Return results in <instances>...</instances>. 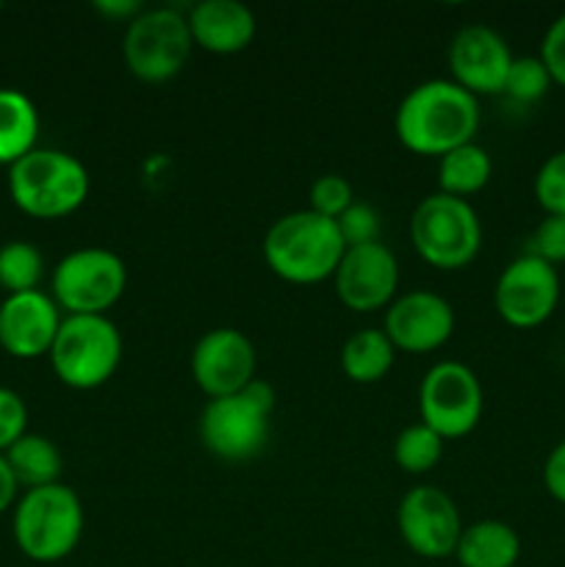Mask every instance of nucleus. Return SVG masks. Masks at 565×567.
I'll return each instance as SVG.
<instances>
[{
    "label": "nucleus",
    "mask_w": 565,
    "mask_h": 567,
    "mask_svg": "<svg viewBox=\"0 0 565 567\" xmlns=\"http://www.w3.org/2000/svg\"><path fill=\"white\" fill-rule=\"evenodd\" d=\"M382 332L397 352H438L454 332V310L438 293L410 291L388 305Z\"/></svg>",
    "instance_id": "16"
},
{
    "label": "nucleus",
    "mask_w": 565,
    "mask_h": 567,
    "mask_svg": "<svg viewBox=\"0 0 565 567\" xmlns=\"http://www.w3.org/2000/svg\"><path fill=\"white\" fill-rule=\"evenodd\" d=\"M443 437L435 435L427 424H410L399 432V437L393 441V460H397L399 468L404 474H430L443 457Z\"/></svg>",
    "instance_id": "24"
},
{
    "label": "nucleus",
    "mask_w": 565,
    "mask_h": 567,
    "mask_svg": "<svg viewBox=\"0 0 565 567\" xmlns=\"http://www.w3.org/2000/svg\"><path fill=\"white\" fill-rule=\"evenodd\" d=\"M275 404V388L258 377L242 393L210 399L199 415L203 446L225 463H247L269 441Z\"/></svg>",
    "instance_id": "4"
},
{
    "label": "nucleus",
    "mask_w": 565,
    "mask_h": 567,
    "mask_svg": "<svg viewBox=\"0 0 565 567\" xmlns=\"http://www.w3.org/2000/svg\"><path fill=\"white\" fill-rule=\"evenodd\" d=\"M410 244L432 269H465L482 249V221L469 199L430 194L410 216Z\"/></svg>",
    "instance_id": "6"
},
{
    "label": "nucleus",
    "mask_w": 565,
    "mask_h": 567,
    "mask_svg": "<svg viewBox=\"0 0 565 567\" xmlns=\"http://www.w3.org/2000/svg\"><path fill=\"white\" fill-rule=\"evenodd\" d=\"M482 385L469 365L458 360H443L432 365L419 388L421 424L430 426L443 441H458L471 435L482 421Z\"/></svg>",
    "instance_id": "10"
},
{
    "label": "nucleus",
    "mask_w": 565,
    "mask_h": 567,
    "mask_svg": "<svg viewBox=\"0 0 565 567\" xmlns=\"http://www.w3.org/2000/svg\"><path fill=\"white\" fill-rule=\"evenodd\" d=\"M258 371V354L242 330L216 327L192 349V377L208 399L242 393Z\"/></svg>",
    "instance_id": "13"
},
{
    "label": "nucleus",
    "mask_w": 565,
    "mask_h": 567,
    "mask_svg": "<svg viewBox=\"0 0 565 567\" xmlns=\"http://www.w3.org/2000/svg\"><path fill=\"white\" fill-rule=\"evenodd\" d=\"M3 457L14 474L17 485L28 487V491L55 485L61 480V471H64V460H61L55 443L44 435H31V432H25Z\"/></svg>",
    "instance_id": "22"
},
{
    "label": "nucleus",
    "mask_w": 565,
    "mask_h": 567,
    "mask_svg": "<svg viewBox=\"0 0 565 567\" xmlns=\"http://www.w3.org/2000/svg\"><path fill=\"white\" fill-rule=\"evenodd\" d=\"M515 55L502 33L487 25H465L449 44V72L458 86L480 97L504 94L510 64Z\"/></svg>",
    "instance_id": "15"
},
{
    "label": "nucleus",
    "mask_w": 565,
    "mask_h": 567,
    "mask_svg": "<svg viewBox=\"0 0 565 567\" xmlns=\"http://www.w3.org/2000/svg\"><path fill=\"white\" fill-rule=\"evenodd\" d=\"M44 275V260L33 244L11 241L0 247V286L9 293L39 291Z\"/></svg>",
    "instance_id": "25"
},
{
    "label": "nucleus",
    "mask_w": 565,
    "mask_h": 567,
    "mask_svg": "<svg viewBox=\"0 0 565 567\" xmlns=\"http://www.w3.org/2000/svg\"><path fill=\"white\" fill-rule=\"evenodd\" d=\"M559 305V275L535 255H521L504 266L493 288V308L504 324L535 330L546 324Z\"/></svg>",
    "instance_id": "11"
},
{
    "label": "nucleus",
    "mask_w": 565,
    "mask_h": 567,
    "mask_svg": "<svg viewBox=\"0 0 565 567\" xmlns=\"http://www.w3.org/2000/svg\"><path fill=\"white\" fill-rule=\"evenodd\" d=\"M535 199L546 216H565V150L541 164L535 175Z\"/></svg>",
    "instance_id": "27"
},
{
    "label": "nucleus",
    "mask_w": 565,
    "mask_h": 567,
    "mask_svg": "<svg viewBox=\"0 0 565 567\" xmlns=\"http://www.w3.org/2000/svg\"><path fill=\"white\" fill-rule=\"evenodd\" d=\"M194 42L186 14L175 9H142L125 28L122 59L127 72L144 83H164L181 75Z\"/></svg>",
    "instance_id": "8"
},
{
    "label": "nucleus",
    "mask_w": 565,
    "mask_h": 567,
    "mask_svg": "<svg viewBox=\"0 0 565 567\" xmlns=\"http://www.w3.org/2000/svg\"><path fill=\"white\" fill-rule=\"evenodd\" d=\"M543 487L554 502L565 504V437L548 452L543 463Z\"/></svg>",
    "instance_id": "33"
},
{
    "label": "nucleus",
    "mask_w": 565,
    "mask_h": 567,
    "mask_svg": "<svg viewBox=\"0 0 565 567\" xmlns=\"http://www.w3.org/2000/svg\"><path fill=\"white\" fill-rule=\"evenodd\" d=\"M541 61L552 75V83L565 89V11L548 25L546 37H543Z\"/></svg>",
    "instance_id": "32"
},
{
    "label": "nucleus",
    "mask_w": 565,
    "mask_h": 567,
    "mask_svg": "<svg viewBox=\"0 0 565 567\" xmlns=\"http://www.w3.org/2000/svg\"><path fill=\"white\" fill-rule=\"evenodd\" d=\"M192 42L214 55H236L258 33L255 14L238 0H203L186 14Z\"/></svg>",
    "instance_id": "18"
},
{
    "label": "nucleus",
    "mask_w": 565,
    "mask_h": 567,
    "mask_svg": "<svg viewBox=\"0 0 565 567\" xmlns=\"http://www.w3.org/2000/svg\"><path fill=\"white\" fill-rule=\"evenodd\" d=\"M355 203V192L349 186V181H343L341 175H321L319 181L310 186V210L325 219L336 221L349 205Z\"/></svg>",
    "instance_id": "29"
},
{
    "label": "nucleus",
    "mask_w": 565,
    "mask_h": 567,
    "mask_svg": "<svg viewBox=\"0 0 565 567\" xmlns=\"http://www.w3.org/2000/svg\"><path fill=\"white\" fill-rule=\"evenodd\" d=\"M521 557V537L504 520H476L463 526L454 559L460 567H515Z\"/></svg>",
    "instance_id": "19"
},
{
    "label": "nucleus",
    "mask_w": 565,
    "mask_h": 567,
    "mask_svg": "<svg viewBox=\"0 0 565 567\" xmlns=\"http://www.w3.org/2000/svg\"><path fill=\"white\" fill-rule=\"evenodd\" d=\"M397 349L388 341V336L374 327L358 330L349 336L341 347V371L349 382L358 385H374L386 380L388 371L393 369Z\"/></svg>",
    "instance_id": "21"
},
{
    "label": "nucleus",
    "mask_w": 565,
    "mask_h": 567,
    "mask_svg": "<svg viewBox=\"0 0 565 567\" xmlns=\"http://www.w3.org/2000/svg\"><path fill=\"white\" fill-rule=\"evenodd\" d=\"M397 526L404 546L421 559L454 557L463 535L458 504L435 485H419L404 493L397 509Z\"/></svg>",
    "instance_id": "12"
},
{
    "label": "nucleus",
    "mask_w": 565,
    "mask_h": 567,
    "mask_svg": "<svg viewBox=\"0 0 565 567\" xmlns=\"http://www.w3.org/2000/svg\"><path fill=\"white\" fill-rule=\"evenodd\" d=\"M491 175V155L476 142L463 144V147L438 158V186H441V194H449V197L465 199L471 194L482 192Z\"/></svg>",
    "instance_id": "23"
},
{
    "label": "nucleus",
    "mask_w": 565,
    "mask_h": 567,
    "mask_svg": "<svg viewBox=\"0 0 565 567\" xmlns=\"http://www.w3.org/2000/svg\"><path fill=\"white\" fill-rule=\"evenodd\" d=\"M548 89H552V75H548L541 55H521V59H513L507 81H504V94H510L518 103H537L541 97H546Z\"/></svg>",
    "instance_id": "26"
},
{
    "label": "nucleus",
    "mask_w": 565,
    "mask_h": 567,
    "mask_svg": "<svg viewBox=\"0 0 565 567\" xmlns=\"http://www.w3.org/2000/svg\"><path fill=\"white\" fill-rule=\"evenodd\" d=\"M332 282L343 308L355 313L388 310L399 288L397 255L382 241L349 247L332 275Z\"/></svg>",
    "instance_id": "14"
},
{
    "label": "nucleus",
    "mask_w": 565,
    "mask_h": 567,
    "mask_svg": "<svg viewBox=\"0 0 565 567\" xmlns=\"http://www.w3.org/2000/svg\"><path fill=\"white\" fill-rule=\"evenodd\" d=\"M28 426V408L22 396L11 388H0V454L9 452Z\"/></svg>",
    "instance_id": "31"
},
{
    "label": "nucleus",
    "mask_w": 565,
    "mask_h": 567,
    "mask_svg": "<svg viewBox=\"0 0 565 567\" xmlns=\"http://www.w3.org/2000/svg\"><path fill=\"white\" fill-rule=\"evenodd\" d=\"M39 111L20 89H0V164L14 166L37 150Z\"/></svg>",
    "instance_id": "20"
},
{
    "label": "nucleus",
    "mask_w": 565,
    "mask_h": 567,
    "mask_svg": "<svg viewBox=\"0 0 565 567\" xmlns=\"http://www.w3.org/2000/svg\"><path fill=\"white\" fill-rule=\"evenodd\" d=\"M0 9H3V3H0Z\"/></svg>",
    "instance_id": "36"
},
{
    "label": "nucleus",
    "mask_w": 565,
    "mask_h": 567,
    "mask_svg": "<svg viewBox=\"0 0 565 567\" xmlns=\"http://www.w3.org/2000/svg\"><path fill=\"white\" fill-rule=\"evenodd\" d=\"M48 358L59 382L94 391L120 369L122 336L109 316H64Z\"/></svg>",
    "instance_id": "7"
},
{
    "label": "nucleus",
    "mask_w": 565,
    "mask_h": 567,
    "mask_svg": "<svg viewBox=\"0 0 565 567\" xmlns=\"http://www.w3.org/2000/svg\"><path fill=\"white\" fill-rule=\"evenodd\" d=\"M530 255L541 258L543 264H565V216H543L530 238Z\"/></svg>",
    "instance_id": "30"
},
{
    "label": "nucleus",
    "mask_w": 565,
    "mask_h": 567,
    "mask_svg": "<svg viewBox=\"0 0 565 567\" xmlns=\"http://www.w3.org/2000/svg\"><path fill=\"white\" fill-rule=\"evenodd\" d=\"M480 100L452 78H432L410 89L393 114L399 144L415 155L443 158L452 150L474 142L480 131Z\"/></svg>",
    "instance_id": "1"
},
{
    "label": "nucleus",
    "mask_w": 565,
    "mask_h": 567,
    "mask_svg": "<svg viewBox=\"0 0 565 567\" xmlns=\"http://www.w3.org/2000/svg\"><path fill=\"white\" fill-rule=\"evenodd\" d=\"M17 487H20V485H17V480H14V474H11L9 463H6V457L0 454V515H3L6 509L11 507V504H14Z\"/></svg>",
    "instance_id": "35"
},
{
    "label": "nucleus",
    "mask_w": 565,
    "mask_h": 567,
    "mask_svg": "<svg viewBox=\"0 0 565 567\" xmlns=\"http://www.w3.org/2000/svg\"><path fill=\"white\" fill-rule=\"evenodd\" d=\"M94 9H97L100 14L111 17V20H127V22H131L133 17H136L138 11L144 9V6L136 3V0H97V3H94Z\"/></svg>",
    "instance_id": "34"
},
{
    "label": "nucleus",
    "mask_w": 565,
    "mask_h": 567,
    "mask_svg": "<svg viewBox=\"0 0 565 567\" xmlns=\"http://www.w3.org/2000/svg\"><path fill=\"white\" fill-rule=\"evenodd\" d=\"M59 327V305L42 291L9 293L0 305V347L11 358L33 360L50 354Z\"/></svg>",
    "instance_id": "17"
},
{
    "label": "nucleus",
    "mask_w": 565,
    "mask_h": 567,
    "mask_svg": "<svg viewBox=\"0 0 565 567\" xmlns=\"http://www.w3.org/2000/svg\"><path fill=\"white\" fill-rule=\"evenodd\" d=\"M83 504L72 487L55 485L28 491L14 509L17 548L31 563L53 565L70 557L83 537Z\"/></svg>",
    "instance_id": "5"
},
{
    "label": "nucleus",
    "mask_w": 565,
    "mask_h": 567,
    "mask_svg": "<svg viewBox=\"0 0 565 567\" xmlns=\"http://www.w3.org/2000/svg\"><path fill=\"white\" fill-rule=\"evenodd\" d=\"M125 288V260L103 247L75 249L53 269V302L66 316H105Z\"/></svg>",
    "instance_id": "9"
},
{
    "label": "nucleus",
    "mask_w": 565,
    "mask_h": 567,
    "mask_svg": "<svg viewBox=\"0 0 565 567\" xmlns=\"http://www.w3.org/2000/svg\"><path fill=\"white\" fill-rule=\"evenodd\" d=\"M9 194L33 219H64L89 197V172L64 150L37 147L9 166Z\"/></svg>",
    "instance_id": "3"
},
{
    "label": "nucleus",
    "mask_w": 565,
    "mask_h": 567,
    "mask_svg": "<svg viewBox=\"0 0 565 567\" xmlns=\"http://www.w3.org/2000/svg\"><path fill=\"white\" fill-rule=\"evenodd\" d=\"M347 244L332 219L314 210L280 216L266 230L264 260L280 280L294 286H316L336 275Z\"/></svg>",
    "instance_id": "2"
},
{
    "label": "nucleus",
    "mask_w": 565,
    "mask_h": 567,
    "mask_svg": "<svg viewBox=\"0 0 565 567\" xmlns=\"http://www.w3.org/2000/svg\"><path fill=\"white\" fill-rule=\"evenodd\" d=\"M338 233H341L343 244L349 247H363V244L380 241V214L366 203H352L341 216L336 219Z\"/></svg>",
    "instance_id": "28"
}]
</instances>
